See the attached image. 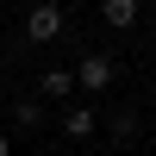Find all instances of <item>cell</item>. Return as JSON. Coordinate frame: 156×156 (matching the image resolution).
<instances>
[{
	"mask_svg": "<svg viewBox=\"0 0 156 156\" xmlns=\"http://www.w3.org/2000/svg\"><path fill=\"white\" fill-rule=\"evenodd\" d=\"M69 75H75V94H106V87H112V75H119V62H112L106 50H87V56L75 62Z\"/></svg>",
	"mask_w": 156,
	"mask_h": 156,
	"instance_id": "cell-1",
	"label": "cell"
},
{
	"mask_svg": "<svg viewBox=\"0 0 156 156\" xmlns=\"http://www.w3.org/2000/svg\"><path fill=\"white\" fill-rule=\"evenodd\" d=\"M56 37H62V6L56 0H37V6L25 12V44L44 50V44H56Z\"/></svg>",
	"mask_w": 156,
	"mask_h": 156,
	"instance_id": "cell-2",
	"label": "cell"
},
{
	"mask_svg": "<svg viewBox=\"0 0 156 156\" xmlns=\"http://www.w3.org/2000/svg\"><path fill=\"white\" fill-rule=\"evenodd\" d=\"M100 19H106L112 31H131V25L144 19V0H100Z\"/></svg>",
	"mask_w": 156,
	"mask_h": 156,
	"instance_id": "cell-3",
	"label": "cell"
},
{
	"mask_svg": "<svg viewBox=\"0 0 156 156\" xmlns=\"http://www.w3.org/2000/svg\"><path fill=\"white\" fill-rule=\"evenodd\" d=\"M62 131L81 144V137H94V131H100V112H94V106H69V112H62Z\"/></svg>",
	"mask_w": 156,
	"mask_h": 156,
	"instance_id": "cell-4",
	"label": "cell"
},
{
	"mask_svg": "<svg viewBox=\"0 0 156 156\" xmlns=\"http://www.w3.org/2000/svg\"><path fill=\"white\" fill-rule=\"evenodd\" d=\"M44 119H50V112H44V100H31V94H25V100H12V125H19V131H44Z\"/></svg>",
	"mask_w": 156,
	"mask_h": 156,
	"instance_id": "cell-5",
	"label": "cell"
},
{
	"mask_svg": "<svg viewBox=\"0 0 156 156\" xmlns=\"http://www.w3.org/2000/svg\"><path fill=\"white\" fill-rule=\"evenodd\" d=\"M75 94V75L69 69H44V81H37V100H69Z\"/></svg>",
	"mask_w": 156,
	"mask_h": 156,
	"instance_id": "cell-6",
	"label": "cell"
},
{
	"mask_svg": "<svg viewBox=\"0 0 156 156\" xmlns=\"http://www.w3.org/2000/svg\"><path fill=\"white\" fill-rule=\"evenodd\" d=\"M137 125H144V119H137V106H119V112L106 119V131L119 137V144H131V137H137Z\"/></svg>",
	"mask_w": 156,
	"mask_h": 156,
	"instance_id": "cell-7",
	"label": "cell"
},
{
	"mask_svg": "<svg viewBox=\"0 0 156 156\" xmlns=\"http://www.w3.org/2000/svg\"><path fill=\"white\" fill-rule=\"evenodd\" d=\"M0 156H12V137H6V131H0Z\"/></svg>",
	"mask_w": 156,
	"mask_h": 156,
	"instance_id": "cell-8",
	"label": "cell"
},
{
	"mask_svg": "<svg viewBox=\"0 0 156 156\" xmlns=\"http://www.w3.org/2000/svg\"><path fill=\"white\" fill-rule=\"evenodd\" d=\"M150 50H156V31H150Z\"/></svg>",
	"mask_w": 156,
	"mask_h": 156,
	"instance_id": "cell-9",
	"label": "cell"
}]
</instances>
